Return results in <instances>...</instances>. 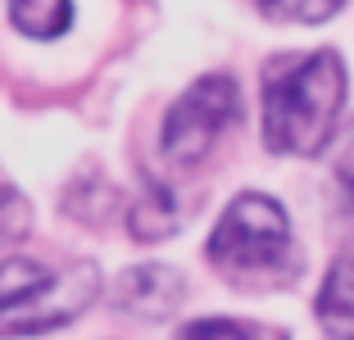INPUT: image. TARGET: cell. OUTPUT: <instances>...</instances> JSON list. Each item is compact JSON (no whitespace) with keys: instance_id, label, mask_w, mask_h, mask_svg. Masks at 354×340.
I'll return each instance as SVG.
<instances>
[{"instance_id":"obj_1","label":"cell","mask_w":354,"mask_h":340,"mask_svg":"<svg viewBox=\"0 0 354 340\" xmlns=\"http://www.w3.org/2000/svg\"><path fill=\"white\" fill-rule=\"evenodd\" d=\"M345 104V64L336 50L281 55L263 68V141L272 155H318Z\"/></svg>"},{"instance_id":"obj_2","label":"cell","mask_w":354,"mask_h":340,"mask_svg":"<svg viewBox=\"0 0 354 340\" xmlns=\"http://www.w3.org/2000/svg\"><path fill=\"white\" fill-rule=\"evenodd\" d=\"M100 295L95 263H37L10 258L0 263V336H46L91 309Z\"/></svg>"},{"instance_id":"obj_3","label":"cell","mask_w":354,"mask_h":340,"mask_svg":"<svg viewBox=\"0 0 354 340\" xmlns=\"http://www.w3.org/2000/svg\"><path fill=\"white\" fill-rule=\"evenodd\" d=\"M209 263L227 277H281L295 263V240H291V218L272 196H236L227 214L218 218L214 236L205 245Z\"/></svg>"},{"instance_id":"obj_4","label":"cell","mask_w":354,"mask_h":340,"mask_svg":"<svg viewBox=\"0 0 354 340\" xmlns=\"http://www.w3.org/2000/svg\"><path fill=\"white\" fill-rule=\"evenodd\" d=\"M241 118V91L227 73H214V77H200L196 86L182 91V100L168 109L164 123V159L168 164H200V159L223 141L232 123Z\"/></svg>"},{"instance_id":"obj_5","label":"cell","mask_w":354,"mask_h":340,"mask_svg":"<svg viewBox=\"0 0 354 340\" xmlns=\"http://www.w3.org/2000/svg\"><path fill=\"white\" fill-rule=\"evenodd\" d=\"M114 299L123 313H136V318L146 322H159L168 313L182 309V299H187V281L182 272L164 268V263H141V268H127L114 286Z\"/></svg>"},{"instance_id":"obj_6","label":"cell","mask_w":354,"mask_h":340,"mask_svg":"<svg viewBox=\"0 0 354 340\" xmlns=\"http://www.w3.org/2000/svg\"><path fill=\"white\" fill-rule=\"evenodd\" d=\"M318 322L332 340H354V240L336 254L318 290Z\"/></svg>"},{"instance_id":"obj_7","label":"cell","mask_w":354,"mask_h":340,"mask_svg":"<svg viewBox=\"0 0 354 340\" xmlns=\"http://www.w3.org/2000/svg\"><path fill=\"white\" fill-rule=\"evenodd\" d=\"M10 14L19 32H28L37 41H50L73 23V0H10Z\"/></svg>"},{"instance_id":"obj_8","label":"cell","mask_w":354,"mask_h":340,"mask_svg":"<svg viewBox=\"0 0 354 340\" xmlns=\"http://www.w3.org/2000/svg\"><path fill=\"white\" fill-rule=\"evenodd\" d=\"M177 200L168 186H150L146 196H136L132 205V236L136 240H164L168 232L177 227Z\"/></svg>"},{"instance_id":"obj_9","label":"cell","mask_w":354,"mask_h":340,"mask_svg":"<svg viewBox=\"0 0 354 340\" xmlns=\"http://www.w3.org/2000/svg\"><path fill=\"white\" fill-rule=\"evenodd\" d=\"M177 340H286V336L263 331V327H245V322H232V318H200L177 331Z\"/></svg>"},{"instance_id":"obj_10","label":"cell","mask_w":354,"mask_h":340,"mask_svg":"<svg viewBox=\"0 0 354 340\" xmlns=\"http://www.w3.org/2000/svg\"><path fill=\"white\" fill-rule=\"evenodd\" d=\"M250 5L281 23H323L341 10V0H250Z\"/></svg>"},{"instance_id":"obj_11","label":"cell","mask_w":354,"mask_h":340,"mask_svg":"<svg viewBox=\"0 0 354 340\" xmlns=\"http://www.w3.org/2000/svg\"><path fill=\"white\" fill-rule=\"evenodd\" d=\"M28 223H32L28 200H23L19 191H10V186H0V245H5V240H19L23 232H28Z\"/></svg>"},{"instance_id":"obj_12","label":"cell","mask_w":354,"mask_h":340,"mask_svg":"<svg viewBox=\"0 0 354 340\" xmlns=\"http://www.w3.org/2000/svg\"><path fill=\"white\" fill-rule=\"evenodd\" d=\"M332 173H336V186H341L345 205L354 209V127L341 136V145H336V159H332Z\"/></svg>"}]
</instances>
